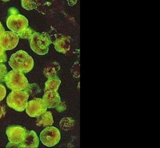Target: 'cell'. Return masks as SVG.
<instances>
[{
    "mask_svg": "<svg viewBox=\"0 0 160 148\" xmlns=\"http://www.w3.org/2000/svg\"><path fill=\"white\" fill-rule=\"evenodd\" d=\"M8 64L13 70L26 73L30 72L32 69L34 61L26 52L19 50L12 54Z\"/></svg>",
    "mask_w": 160,
    "mask_h": 148,
    "instance_id": "obj_1",
    "label": "cell"
},
{
    "mask_svg": "<svg viewBox=\"0 0 160 148\" xmlns=\"http://www.w3.org/2000/svg\"><path fill=\"white\" fill-rule=\"evenodd\" d=\"M5 82L12 91L24 90L29 86L28 80L24 74L17 70H12L8 72L5 78Z\"/></svg>",
    "mask_w": 160,
    "mask_h": 148,
    "instance_id": "obj_2",
    "label": "cell"
},
{
    "mask_svg": "<svg viewBox=\"0 0 160 148\" xmlns=\"http://www.w3.org/2000/svg\"><path fill=\"white\" fill-rule=\"evenodd\" d=\"M29 97V94L25 91H12L8 96L7 103L14 110L22 112L26 109Z\"/></svg>",
    "mask_w": 160,
    "mask_h": 148,
    "instance_id": "obj_3",
    "label": "cell"
},
{
    "mask_svg": "<svg viewBox=\"0 0 160 148\" xmlns=\"http://www.w3.org/2000/svg\"><path fill=\"white\" fill-rule=\"evenodd\" d=\"M40 141L45 146L52 147L58 145L61 139V134L57 128L53 126L46 127L39 135Z\"/></svg>",
    "mask_w": 160,
    "mask_h": 148,
    "instance_id": "obj_4",
    "label": "cell"
},
{
    "mask_svg": "<svg viewBox=\"0 0 160 148\" xmlns=\"http://www.w3.org/2000/svg\"><path fill=\"white\" fill-rule=\"evenodd\" d=\"M27 132L24 128L19 126H12L6 130V134L10 143L7 147H19V145L24 141Z\"/></svg>",
    "mask_w": 160,
    "mask_h": 148,
    "instance_id": "obj_5",
    "label": "cell"
},
{
    "mask_svg": "<svg viewBox=\"0 0 160 148\" xmlns=\"http://www.w3.org/2000/svg\"><path fill=\"white\" fill-rule=\"evenodd\" d=\"M28 21L24 16L20 14L10 15L7 21L8 28L15 33H19L27 28Z\"/></svg>",
    "mask_w": 160,
    "mask_h": 148,
    "instance_id": "obj_6",
    "label": "cell"
},
{
    "mask_svg": "<svg viewBox=\"0 0 160 148\" xmlns=\"http://www.w3.org/2000/svg\"><path fill=\"white\" fill-rule=\"evenodd\" d=\"M47 109L48 107L42 99H35L28 102L26 112L31 117H38L47 112Z\"/></svg>",
    "mask_w": 160,
    "mask_h": 148,
    "instance_id": "obj_7",
    "label": "cell"
},
{
    "mask_svg": "<svg viewBox=\"0 0 160 148\" xmlns=\"http://www.w3.org/2000/svg\"><path fill=\"white\" fill-rule=\"evenodd\" d=\"M19 38L16 33L5 32L0 38V47L5 51L15 48L18 44Z\"/></svg>",
    "mask_w": 160,
    "mask_h": 148,
    "instance_id": "obj_8",
    "label": "cell"
},
{
    "mask_svg": "<svg viewBox=\"0 0 160 148\" xmlns=\"http://www.w3.org/2000/svg\"><path fill=\"white\" fill-rule=\"evenodd\" d=\"M31 48L38 54H45L48 50V43L46 39L41 34L34 33L30 41Z\"/></svg>",
    "mask_w": 160,
    "mask_h": 148,
    "instance_id": "obj_9",
    "label": "cell"
},
{
    "mask_svg": "<svg viewBox=\"0 0 160 148\" xmlns=\"http://www.w3.org/2000/svg\"><path fill=\"white\" fill-rule=\"evenodd\" d=\"M39 140L35 132L28 131L24 141L19 145V148H38L39 146Z\"/></svg>",
    "mask_w": 160,
    "mask_h": 148,
    "instance_id": "obj_10",
    "label": "cell"
},
{
    "mask_svg": "<svg viewBox=\"0 0 160 148\" xmlns=\"http://www.w3.org/2000/svg\"><path fill=\"white\" fill-rule=\"evenodd\" d=\"M45 105L48 108L56 107L61 102V99L59 94L56 91H46L43 99Z\"/></svg>",
    "mask_w": 160,
    "mask_h": 148,
    "instance_id": "obj_11",
    "label": "cell"
},
{
    "mask_svg": "<svg viewBox=\"0 0 160 148\" xmlns=\"http://www.w3.org/2000/svg\"><path fill=\"white\" fill-rule=\"evenodd\" d=\"M36 123L39 127H50L54 123L53 116L50 112H46L37 118Z\"/></svg>",
    "mask_w": 160,
    "mask_h": 148,
    "instance_id": "obj_12",
    "label": "cell"
},
{
    "mask_svg": "<svg viewBox=\"0 0 160 148\" xmlns=\"http://www.w3.org/2000/svg\"><path fill=\"white\" fill-rule=\"evenodd\" d=\"M61 82V80L58 77H54L50 78L46 83V91H56L59 88Z\"/></svg>",
    "mask_w": 160,
    "mask_h": 148,
    "instance_id": "obj_13",
    "label": "cell"
},
{
    "mask_svg": "<svg viewBox=\"0 0 160 148\" xmlns=\"http://www.w3.org/2000/svg\"><path fill=\"white\" fill-rule=\"evenodd\" d=\"M33 31L31 28H27L18 33L19 37L23 39H31L33 35Z\"/></svg>",
    "mask_w": 160,
    "mask_h": 148,
    "instance_id": "obj_14",
    "label": "cell"
},
{
    "mask_svg": "<svg viewBox=\"0 0 160 148\" xmlns=\"http://www.w3.org/2000/svg\"><path fill=\"white\" fill-rule=\"evenodd\" d=\"M74 120L71 118H64L61 120L60 125L65 130L72 128L74 125Z\"/></svg>",
    "mask_w": 160,
    "mask_h": 148,
    "instance_id": "obj_15",
    "label": "cell"
},
{
    "mask_svg": "<svg viewBox=\"0 0 160 148\" xmlns=\"http://www.w3.org/2000/svg\"><path fill=\"white\" fill-rule=\"evenodd\" d=\"M7 74L6 67L3 64H0V82L5 81V78Z\"/></svg>",
    "mask_w": 160,
    "mask_h": 148,
    "instance_id": "obj_16",
    "label": "cell"
},
{
    "mask_svg": "<svg viewBox=\"0 0 160 148\" xmlns=\"http://www.w3.org/2000/svg\"><path fill=\"white\" fill-rule=\"evenodd\" d=\"M21 4L22 6L27 10H31L33 8L32 1H22Z\"/></svg>",
    "mask_w": 160,
    "mask_h": 148,
    "instance_id": "obj_17",
    "label": "cell"
},
{
    "mask_svg": "<svg viewBox=\"0 0 160 148\" xmlns=\"http://www.w3.org/2000/svg\"><path fill=\"white\" fill-rule=\"evenodd\" d=\"M7 56L5 51L0 47V64L5 62Z\"/></svg>",
    "mask_w": 160,
    "mask_h": 148,
    "instance_id": "obj_18",
    "label": "cell"
},
{
    "mask_svg": "<svg viewBox=\"0 0 160 148\" xmlns=\"http://www.w3.org/2000/svg\"><path fill=\"white\" fill-rule=\"evenodd\" d=\"M6 94V90L5 88L3 85L0 84V101L4 99Z\"/></svg>",
    "mask_w": 160,
    "mask_h": 148,
    "instance_id": "obj_19",
    "label": "cell"
},
{
    "mask_svg": "<svg viewBox=\"0 0 160 148\" xmlns=\"http://www.w3.org/2000/svg\"><path fill=\"white\" fill-rule=\"evenodd\" d=\"M5 114V108L2 105H0V119L2 118Z\"/></svg>",
    "mask_w": 160,
    "mask_h": 148,
    "instance_id": "obj_20",
    "label": "cell"
},
{
    "mask_svg": "<svg viewBox=\"0 0 160 148\" xmlns=\"http://www.w3.org/2000/svg\"><path fill=\"white\" fill-rule=\"evenodd\" d=\"M5 32V29L4 28L3 26L2 25L1 23L0 22V38L2 36V35L3 34V33Z\"/></svg>",
    "mask_w": 160,
    "mask_h": 148,
    "instance_id": "obj_21",
    "label": "cell"
}]
</instances>
